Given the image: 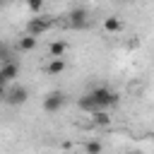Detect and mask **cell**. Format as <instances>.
Returning <instances> with one entry per match:
<instances>
[{
    "label": "cell",
    "mask_w": 154,
    "mask_h": 154,
    "mask_svg": "<svg viewBox=\"0 0 154 154\" xmlns=\"http://www.w3.org/2000/svg\"><path fill=\"white\" fill-rule=\"evenodd\" d=\"M51 26H53V17H36V19H31V22L26 24V31H29L31 36H41V34H46Z\"/></svg>",
    "instance_id": "obj_3"
},
{
    "label": "cell",
    "mask_w": 154,
    "mask_h": 154,
    "mask_svg": "<svg viewBox=\"0 0 154 154\" xmlns=\"http://www.w3.org/2000/svg\"><path fill=\"white\" fill-rule=\"evenodd\" d=\"M65 106V94L63 91H51L43 96V111L46 113H58Z\"/></svg>",
    "instance_id": "obj_2"
},
{
    "label": "cell",
    "mask_w": 154,
    "mask_h": 154,
    "mask_svg": "<svg viewBox=\"0 0 154 154\" xmlns=\"http://www.w3.org/2000/svg\"><path fill=\"white\" fill-rule=\"evenodd\" d=\"M26 5H29L31 12H38V10L43 7V0H26Z\"/></svg>",
    "instance_id": "obj_13"
},
{
    "label": "cell",
    "mask_w": 154,
    "mask_h": 154,
    "mask_svg": "<svg viewBox=\"0 0 154 154\" xmlns=\"http://www.w3.org/2000/svg\"><path fill=\"white\" fill-rule=\"evenodd\" d=\"M128 2H132V0H128Z\"/></svg>",
    "instance_id": "obj_15"
},
{
    "label": "cell",
    "mask_w": 154,
    "mask_h": 154,
    "mask_svg": "<svg viewBox=\"0 0 154 154\" xmlns=\"http://www.w3.org/2000/svg\"><path fill=\"white\" fill-rule=\"evenodd\" d=\"M135 154H142V152H135Z\"/></svg>",
    "instance_id": "obj_14"
},
{
    "label": "cell",
    "mask_w": 154,
    "mask_h": 154,
    "mask_svg": "<svg viewBox=\"0 0 154 154\" xmlns=\"http://www.w3.org/2000/svg\"><path fill=\"white\" fill-rule=\"evenodd\" d=\"M29 99V89L26 87H12L10 91H5V101L10 106H22Z\"/></svg>",
    "instance_id": "obj_4"
},
{
    "label": "cell",
    "mask_w": 154,
    "mask_h": 154,
    "mask_svg": "<svg viewBox=\"0 0 154 154\" xmlns=\"http://www.w3.org/2000/svg\"><path fill=\"white\" fill-rule=\"evenodd\" d=\"M94 116V125H108L111 123V116L106 111H99V113H91Z\"/></svg>",
    "instance_id": "obj_11"
},
{
    "label": "cell",
    "mask_w": 154,
    "mask_h": 154,
    "mask_svg": "<svg viewBox=\"0 0 154 154\" xmlns=\"http://www.w3.org/2000/svg\"><path fill=\"white\" fill-rule=\"evenodd\" d=\"M17 75H19V65L17 63H2V67H0V79L2 82H12Z\"/></svg>",
    "instance_id": "obj_6"
},
{
    "label": "cell",
    "mask_w": 154,
    "mask_h": 154,
    "mask_svg": "<svg viewBox=\"0 0 154 154\" xmlns=\"http://www.w3.org/2000/svg\"><path fill=\"white\" fill-rule=\"evenodd\" d=\"M65 48H67V46H65L63 41H53V43L48 46V53H51V58H63V55H65Z\"/></svg>",
    "instance_id": "obj_10"
},
{
    "label": "cell",
    "mask_w": 154,
    "mask_h": 154,
    "mask_svg": "<svg viewBox=\"0 0 154 154\" xmlns=\"http://www.w3.org/2000/svg\"><path fill=\"white\" fill-rule=\"evenodd\" d=\"M84 149H87V154H101V152H103V147H101V142H96V140H91V142H87V144H84Z\"/></svg>",
    "instance_id": "obj_12"
},
{
    "label": "cell",
    "mask_w": 154,
    "mask_h": 154,
    "mask_svg": "<svg viewBox=\"0 0 154 154\" xmlns=\"http://www.w3.org/2000/svg\"><path fill=\"white\" fill-rule=\"evenodd\" d=\"M65 70V60L63 58H51V63L46 65V72L48 75H60Z\"/></svg>",
    "instance_id": "obj_8"
},
{
    "label": "cell",
    "mask_w": 154,
    "mask_h": 154,
    "mask_svg": "<svg viewBox=\"0 0 154 154\" xmlns=\"http://www.w3.org/2000/svg\"><path fill=\"white\" fill-rule=\"evenodd\" d=\"M103 29L111 31V34H118V31L123 29V22H120L118 17H106V19H103Z\"/></svg>",
    "instance_id": "obj_9"
},
{
    "label": "cell",
    "mask_w": 154,
    "mask_h": 154,
    "mask_svg": "<svg viewBox=\"0 0 154 154\" xmlns=\"http://www.w3.org/2000/svg\"><path fill=\"white\" fill-rule=\"evenodd\" d=\"M67 19H70V26H75V29H84V26L89 24V14H87V10H82V7L72 10V12L67 14Z\"/></svg>",
    "instance_id": "obj_5"
},
{
    "label": "cell",
    "mask_w": 154,
    "mask_h": 154,
    "mask_svg": "<svg viewBox=\"0 0 154 154\" xmlns=\"http://www.w3.org/2000/svg\"><path fill=\"white\" fill-rule=\"evenodd\" d=\"M17 48H19V51H24V53L34 51V48H36V36H31V34L22 36V38H19V43H17Z\"/></svg>",
    "instance_id": "obj_7"
},
{
    "label": "cell",
    "mask_w": 154,
    "mask_h": 154,
    "mask_svg": "<svg viewBox=\"0 0 154 154\" xmlns=\"http://www.w3.org/2000/svg\"><path fill=\"white\" fill-rule=\"evenodd\" d=\"M116 103H118V94L111 91L108 87H94L79 99V108H84L89 113H99V111L116 106Z\"/></svg>",
    "instance_id": "obj_1"
}]
</instances>
